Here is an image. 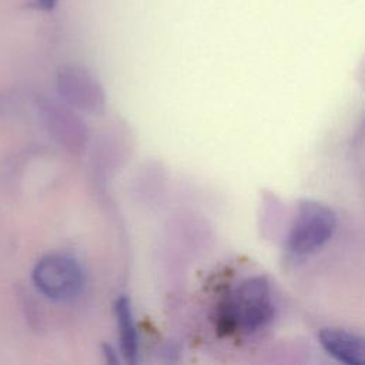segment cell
<instances>
[{"instance_id":"obj_6","label":"cell","mask_w":365,"mask_h":365,"mask_svg":"<svg viewBox=\"0 0 365 365\" xmlns=\"http://www.w3.org/2000/svg\"><path fill=\"white\" fill-rule=\"evenodd\" d=\"M48 117V127L54 135L70 150H80L86 140V130L83 123L70 111L51 106L46 111Z\"/></svg>"},{"instance_id":"obj_3","label":"cell","mask_w":365,"mask_h":365,"mask_svg":"<svg viewBox=\"0 0 365 365\" xmlns=\"http://www.w3.org/2000/svg\"><path fill=\"white\" fill-rule=\"evenodd\" d=\"M36 288L53 301L76 297L84 282L78 262L64 254H48L37 261L31 274Z\"/></svg>"},{"instance_id":"obj_1","label":"cell","mask_w":365,"mask_h":365,"mask_svg":"<svg viewBox=\"0 0 365 365\" xmlns=\"http://www.w3.org/2000/svg\"><path fill=\"white\" fill-rule=\"evenodd\" d=\"M274 318L271 287L265 277H252L242 281L228 298L222 319L230 327L245 332H255Z\"/></svg>"},{"instance_id":"obj_5","label":"cell","mask_w":365,"mask_h":365,"mask_svg":"<svg viewBox=\"0 0 365 365\" xmlns=\"http://www.w3.org/2000/svg\"><path fill=\"white\" fill-rule=\"evenodd\" d=\"M318 341L324 351L346 365H362L365 361L364 339L349 331L341 328H322Z\"/></svg>"},{"instance_id":"obj_2","label":"cell","mask_w":365,"mask_h":365,"mask_svg":"<svg viewBox=\"0 0 365 365\" xmlns=\"http://www.w3.org/2000/svg\"><path fill=\"white\" fill-rule=\"evenodd\" d=\"M336 228V215L328 205L304 200L298 204L287 237V248L294 255H305L322 247Z\"/></svg>"},{"instance_id":"obj_4","label":"cell","mask_w":365,"mask_h":365,"mask_svg":"<svg viewBox=\"0 0 365 365\" xmlns=\"http://www.w3.org/2000/svg\"><path fill=\"white\" fill-rule=\"evenodd\" d=\"M57 88L71 106L90 113H98L104 106L100 83L81 67H64L57 76Z\"/></svg>"},{"instance_id":"obj_7","label":"cell","mask_w":365,"mask_h":365,"mask_svg":"<svg viewBox=\"0 0 365 365\" xmlns=\"http://www.w3.org/2000/svg\"><path fill=\"white\" fill-rule=\"evenodd\" d=\"M114 314L117 318L121 354L127 362L135 364L138 358V336L134 324L131 302L127 297H120L115 301Z\"/></svg>"}]
</instances>
